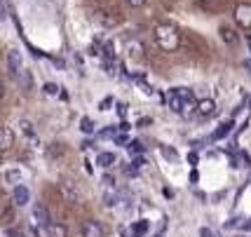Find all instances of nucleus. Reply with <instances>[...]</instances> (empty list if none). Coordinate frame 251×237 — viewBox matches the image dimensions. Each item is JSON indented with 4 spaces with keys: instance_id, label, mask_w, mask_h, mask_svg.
<instances>
[{
    "instance_id": "nucleus-12",
    "label": "nucleus",
    "mask_w": 251,
    "mask_h": 237,
    "mask_svg": "<svg viewBox=\"0 0 251 237\" xmlns=\"http://www.w3.org/2000/svg\"><path fill=\"white\" fill-rule=\"evenodd\" d=\"M12 218V207H10V197L5 193H0V223L10 221Z\"/></svg>"
},
{
    "instance_id": "nucleus-37",
    "label": "nucleus",
    "mask_w": 251,
    "mask_h": 237,
    "mask_svg": "<svg viewBox=\"0 0 251 237\" xmlns=\"http://www.w3.org/2000/svg\"><path fill=\"white\" fill-rule=\"evenodd\" d=\"M59 99H61V101H68V92H59Z\"/></svg>"
},
{
    "instance_id": "nucleus-18",
    "label": "nucleus",
    "mask_w": 251,
    "mask_h": 237,
    "mask_svg": "<svg viewBox=\"0 0 251 237\" xmlns=\"http://www.w3.org/2000/svg\"><path fill=\"white\" fill-rule=\"evenodd\" d=\"M50 237H68L64 223H50Z\"/></svg>"
},
{
    "instance_id": "nucleus-14",
    "label": "nucleus",
    "mask_w": 251,
    "mask_h": 237,
    "mask_svg": "<svg viewBox=\"0 0 251 237\" xmlns=\"http://www.w3.org/2000/svg\"><path fill=\"white\" fill-rule=\"evenodd\" d=\"M232 127H235V122H232V120H226V122L221 125L219 130H216L214 134H211V141H221V139H226V136H228L230 132H232Z\"/></svg>"
},
{
    "instance_id": "nucleus-7",
    "label": "nucleus",
    "mask_w": 251,
    "mask_h": 237,
    "mask_svg": "<svg viewBox=\"0 0 251 237\" xmlns=\"http://www.w3.org/2000/svg\"><path fill=\"white\" fill-rule=\"evenodd\" d=\"M82 237H103V226L94 221V218H87V221H82Z\"/></svg>"
},
{
    "instance_id": "nucleus-16",
    "label": "nucleus",
    "mask_w": 251,
    "mask_h": 237,
    "mask_svg": "<svg viewBox=\"0 0 251 237\" xmlns=\"http://www.w3.org/2000/svg\"><path fill=\"white\" fill-rule=\"evenodd\" d=\"M127 54L131 59H141L143 56V45L139 40H127Z\"/></svg>"
},
{
    "instance_id": "nucleus-20",
    "label": "nucleus",
    "mask_w": 251,
    "mask_h": 237,
    "mask_svg": "<svg viewBox=\"0 0 251 237\" xmlns=\"http://www.w3.org/2000/svg\"><path fill=\"white\" fill-rule=\"evenodd\" d=\"M80 132H82V134H94V120L92 118L80 120Z\"/></svg>"
},
{
    "instance_id": "nucleus-29",
    "label": "nucleus",
    "mask_w": 251,
    "mask_h": 237,
    "mask_svg": "<svg viewBox=\"0 0 251 237\" xmlns=\"http://www.w3.org/2000/svg\"><path fill=\"white\" fill-rule=\"evenodd\" d=\"M7 237H28V235H26L24 230H19V228H14V230H10V233H7Z\"/></svg>"
},
{
    "instance_id": "nucleus-2",
    "label": "nucleus",
    "mask_w": 251,
    "mask_h": 237,
    "mask_svg": "<svg viewBox=\"0 0 251 237\" xmlns=\"http://www.w3.org/2000/svg\"><path fill=\"white\" fill-rule=\"evenodd\" d=\"M155 43L162 52H176L181 45V33L174 24H157L155 26Z\"/></svg>"
},
{
    "instance_id": "nucleus-27",
    "label": "nucleus",
    "mask_w": 251,
    "mask_h": 237,
    "mask_svg": "<svg viewBox=\"0 0 251 237\" xmlns=\"http://www.w3.org/2000/svg\"><path fill=\"white\" fill-rule=\"evenodd\" d=\"M101 184L106 185V188H113V185H115V179H113V176H110V174H106V176H103V179H101Z\"/></svg>"
},
{
    "instance_id": "nucleus-32",
    "label": "nucleus",
    "mask_w": 251,
    "mask_h": 237,
    "mask_svg": "<svg viewBox=\"0 0 251 237\" xmlns=\"http://www.w3.org/2000/svg\"><path fill=\"white\" fill-rule=\"evenodd\" d=\"M110 104H113V99H103V101H101V104H99V108H101V110H108V106H110Z\"/></svg>"
},
{
    "instance_id": "nucleus-34",
    "label": "nucleus",
    "mask_w": 251,
    "mask_h": 237,
    "mask_svg": "<svg viewBox=\"0 0 251 237\" xmlns=\"http://www.w3.org/2000/svg\"><path fill=\"white\" fill-rule=\"evenodd\" d=\"M188 162H190V164H197V153H190V155H188Z\"/></svg>"
},
{
    "instance_id": "nucleus-19",
    "label": "nucleus",
    "mask_w": 251,
    "mask_h": 237,
    "mask_svg": "<svg viewBox=\"0 0 251 237\" xmlns=\"http://www.w3.org/2000/svg\"><path fill=\"white\" fill-rule=\"evenodd\" d=\"M101 52H103V59H113V61H115V45L110 43V40H106V43H103Z\"/></svg>"
},
{
    "instance_id": "nucleus-3",
    "label": "nucleus",
    "mask_w": 251,
    "mask_h": 237,
    "mask_svg": "<svg viewBox=\"0 0 251 237\" xmlns=\"http://www.w3.org/2000/svg\"><path fill=\"white\" fill-rule=\"evenodd\" d=\"M50 211H47V207L40 205V202H35L31 207V230L35 237H50Z\"/></svg>"
},
{
    "instance_id": "nucleus-31",
    "label": "nucleus",
    "mask_w": 251,
    "mask_h": 237,
    "mask_svg": "<svg viewBox=\"0 0 251 237\" xmlns=\"http://www.w3.org/2000/svg\"><path fill=\"white\" fill-rule=\"evenodd\" d=\"M22 130L26 132V134H33V125L31 122H26V120H22Z\"/></svg>"
},
{
    "instance_id": "nucleus-9",
    "label": "nucleus",
    "mask_w": 251,
    "mask_h": 237,
    "mask_svg": "<svg viewBox=\"0 0 251 237\" xmlns=\"http://www.w3.org/2000/svg\"><path fill=\"white\" fill-rule=\"evenodd\" d=\"M195 115H200V118H211V115H216V101H214V99H202V101H197Z\"/></svg>"
},
{
    "instance_id": "nucleus-38",
    "label": "nucleus",
    "mask_w": 251,
    "mask_h": 237,
    "mask_svg": "<svg viewBox=\"0 0 251 237\" xmlns=\"http://www.w3.org/2000/svg\"><path fill=\"white\" fill-rule=\"evenodd\" d=\"M5 99V87H2V82H0V101Z\"/></svg>"
},
{
    "instance_id": "nucleus-1",
    "label": "nucleus",
    "mask_w": 251,
    "mask_h": 237,
    "mask_svg": "<svg viewBox=\"0 0 251 237\" xmlns=\"http://www.w3.org/2000/svg\"><path fill=\"white\" fill-rule=\"evenodd\" d=\"M167 104H169V108H172L174 113L183 115V118L195 115V110H197L195 94H193V89H188V87H174V89H169Z\"/></svg>"
},
{
    "instance_id": "nucleus-36",
    "label": "nucleus",
    "mask_w": 251,
    "mask_h": 237,
    "mask_svg": "<svg viewBox=\"0 0 251 237\" xmlns=\"http://www.w3.org/2000/svg\"><path fill=\"white\" fill-rule=\"evenodd\" d=\"M197 179H200V174L193 169V172H190V181H193V184H197Z\"/></svg>"
},
{
    "instance_id": "nucleus-28",
    "label": "nucleus",
    "mask_w": 251,
    "mask_h": 237,
    "mask_svg": "<svg viewBox=\"0 0 251 237\" xmlns=\"http://www.w3.org/2000/svg\"><path fill=\"white\" fill-rule=\"evenodd\" d=\"M125 2H127L129 7H143V5H146L148 0H125Z\"/></svg>"
},
{
    "instance_id": "nucleus-40",
    "label": "nucleus",
    "mask_w": 251,
    "mask_h": 237,
    "mask_svg": "<svg viewBox=\"0 0 251 237\" xmlns=\"http://www.w3.org/2000/svg\"><path fill=\"white\" fill-rule=\"evenodd\" d=\"M247 43H249V50H251V38H247Z\"/></svg>"
},
{
    "instance_id": "nucleus-26",
    "label": "nucleus",
    "mask_w": 251,
    "mask_h": 237,
    "mask_svg": "<svg viewBox=\"0 0 251 237\" xmlns=\"http://www.w3.org/2000/svg\"><path fill=\"white\" fill-rule=\"evenodd\" d=\"M115 143H118V146H127V143H129V139H127V132L118 134V136H115Z\"/></svg>"
},
{
    "instance_id": "nucleus-11",
    "label": "nucleus",
    "mask_w": 251,
    "mask_h": 237,
    "mask_svg": "<svg viewBox=\"0 0 251 237\" xmlns=\"http://www.w3.org/2000/svg\"><path fill=\"white\" fill-rule=\"evenodd\" d=\"M14 146V132L10 127H0V153L10 151Z\"/></svg>"
},
{
    "instance_id": "nucleus-8",
    "label": "nucleus",
    "mask_w": 251,
    "mask_h": 237,
    "mask_svg": "<svg viewBox=\"0 0 251 237\" xmlns=\"http://www.w3.org/2000/svg\"><path fill=\"white\" fill-rule=\"evenodd\" d=\"M61 195L66 197V202H71V205H77L80 202V193H77V188L73 181H61Z\"/></svg>"
},
{
    "instance_id": "nucleus-25",
    "label": "nucleus",
    "mask_w": 251,
    "mask_h": 237,
    "mask_svg": "<svg viewBox=\"0 0 251 237\" xmlns=\"http://www.w3.org/2000/svg\"><path fill=\"white\" fill-rule=\"evenodd\" d=\"M146 230H148V221H139V223L134 226V233H136V237H141Z\"/></svg>"
},
{
    "instance_id": "nucleus-10",
    "label": "nucleus",
    "mask_w": 251,
    "mask_h": 237,
    "mask_svg": "<svg viewBox=\"0 0 251 237\" xmlns=\"http://www.w3.org/2000/svg\"><path fill=\"white\" fill-rule=\"evenodd\" d=\"M219 35H221V40L226 45H237L240 43V35H237V31L232 28V26H228V24H223L219 28Z\"/></svg>"
},
{
    "instance_id": "nucleus-6",
    "label": "nucleus",
    "mask_w": 251,
    "mask_h": 237,
    "mask_svg": "<svg viewBox=\"0 0 251 237\" xmlns=\"http://www.w3.org/2000/svg\"><path fill=\"white\" fill-rule=\"evenodd\" d=\"M12 202L17 207H26L28 202H31V193H28V188L22 184H17L14 188H12Z\"/></svg>"
},
{
    "instance_id": "nucleus-4",
    "label": "nucleus",
    "mask_w": 251,
    "mask_h": 237,
    "mask_svg": "<svg viewBox=\"0 0 251 237\" xmlns=\"http://www.w3.org/2000/svg\"><path fill=\"white\" fill-rule=\"evenodd\" d=\"M235 22H237L240 28L251 31V2H240L235 7Z\"/></svg>"
},
{
    "instance_id": "nucleus-21",
    "label": "nucleus",
    "mask_w": 251,
    "mask_h": 237,
    "mask_svg": "<svg viewBox=\"0 0 251 237\" xmlns=\"http://www.w3.org/2000/svg\"><path fill=\"white\" fill-rule=\"evenodd\" d=\"M5 181H7V184H19V181H22V172H19V169H10V172L5 174Z\"/></svg>"
},
{
    "instance_id": "nucleus-33",
    "label": "nucleus",
    "mask_w": 251,
    "mask_h": 237,
    "mask_svg": "<svg viewBox=\"0 0 251 237\" xmlns=\"http://www.w3.org/2000/svg\"><path fill=\"white\" fill-rule=\"evenodd\" d=\"M200 237H216V235H214V230H209V228H202V230H200Z\"/></svg>"
},
{
    "instance_id": "nucleus-22",
    "label": "nucleus",
    "mask_w": 251,
    "mask_h": 237,
    "mask_svg": "<svg viewBox=\"0 0 251 237\" xmlns=\"http://www.w3.org/2000/svg\"><path fill=\"white\" fill-rule=\"evenodd\" d=\"M59 89H61V87L56 85V82H45V87H43V92L47 97H59Z\"/></svg>"
},
{
    "instance_id": "nucleus-5",
    "label": "nucleus",
    "mask_w": 251,
    "mask_h": 237,
    "mask_svg": "<svg viewBox=\"0 0 251 237\" xmlns=\"http://www.w3.org/2000/svg\"><path fill=\"white\" fill-rule=\"evenodd\" d=\"M24 68V56L19 50H10L7 52V73H10L12 78H17L19 73H22Z\"/></svg>"
},
{
    "instance_id": "nucleus-15",
    "label": "nucleus",
    "mask_w": 251,
    "mask_h": 237,
    "mask_svg": "<svg viewBox=\"0 0 251 237\" xmlns=\"http://www.w3.org/2000/svg\"><path fill=\"white\" fill-rule=\"evenodd\" d=\"M94 22L101 24V26H106V28H110V26L118 24V17H108V12H97V14H94Z\"/></svg>"
},
{
    "instance_id": "nucleus-30",
    "label": "nucleus",
    "mask_w": 251,
    "mask_h": 237,
    "mask_svg": "<svg viewBox=\"0 0 251 237\" xmlns=\"http://www.w3.org/2000/svg\"><path fill=\"white\" fill-rule=\"evenodd\" d=\"M118 115H120V118H125V115H127V104H118Z\"/></svg>"
},
{
    "instance_id": "nucleus-13",
    "label": "nucleus",
    "mask_w": 251,
    "mask_h": 237,
    "mask_svg": "<svg viewBox=\"0 0 251 237\" xmlns=\"http://www.w3.org/2000/svg\"><path fill=\"white\" fill-rule=\"evenodd\" d=\"M14 80L19 82L22 92H31V87H33V73H31V71H24V68H22V73L14 78Z\"/></svg>"
},
{
    "instance_id": "nucleus-17",
    "label": "nucleus",
    "mask_w": 251,
    "mask_h": 237,
    "mask_svg": "<svg viewBox=\"0 0 251 237\" xmlns=\"http://www.w3.org/2000/svg\"><path fill=\"white\" fill-rule=\"evenodd\" d=\"M115 160H118V158H115V153H99L97 164L106 169V167H113V164H115Z\"/></svg>"
},
{
    "instance_id": "nucleus-39",
    "label": "nucleus",
    "mask_w": 251,
    "mask_h": 237,
    "mask_svg": "<svg viewBox=\"0 0 251 237\" xmlns=\"http://www.w3.org/2000/svg\"><path fill=\"white\" fill-rule=\"evenodd\" d=\"M202 2H204V5H209V7H214V2H216V0H202Z\"/></svg>"
},
{
    "instance_id": "nucleus-35",
    "label": "nucleus",
    "mask_w": 251,
    "mask_h": 237,
    "mask_svg": "<svg viewBox=\"0 0 251 237\" xmlns=\"http://www.w3.org/2000/svg\"><path fill=\"white\" fill-rule=\"evenodd\" d=\"M118 127H120V132H129V122L122 120V125H118Z\"/></svg>"
},
{
    "instance_id": "nucleus-23",
    "label": "nucleus",
    "mask_w": 251,
    "mask_h": 237,
    "mask_svg": "<svg viewBox=\"0 0 251 237\" xmlns=\"http://www.w3.org/2000/svg\"><path fill=\"white\" fill-rule=\"evenodd\" d=\"M127 151H129L131 155H139V153L146 151V146H143L141 141H129V143H127Z\"/></svg>"
},
{
    "instance_id": "nucleus-24",
    "label": "nucleus",
    "mask_w": 251,
    "mask_h": 237,
    "mask_svg": "<svg viewBox=\"0 0 251 237\" xmlns=\"http://www.w3.org/2000/svg\"><path fill=\"white\" fill-rule=\"evenodd\" d=\"M162 155L167 158V160H172V162H176L178 160V155H176V151L174 148H167V146H162Z\"/></svg>"
}]
</instances>
